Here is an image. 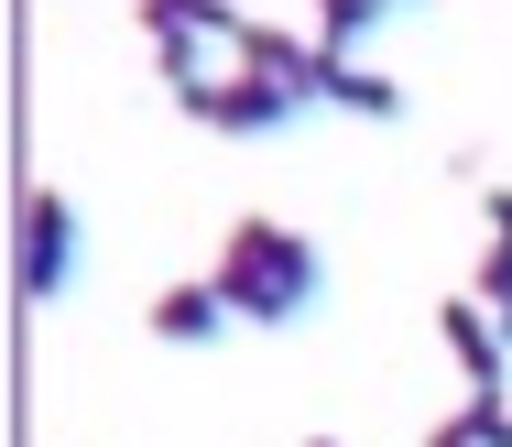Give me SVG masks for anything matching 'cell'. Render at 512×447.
Wrapping results in <instances>:
<instances>
[{"mask_svg": "<svg viewBox=\"0 0 512 447\" xmlns=\"http://www.w3.org/2000/svg\"><path fill=\"white\" fill-rule=\"evenodd\" d=\"M382 33V0H327V22H316V55H349V44H371Z\"/></svg>", "mask_w": 512, "mask_h": 447, "instance_id": "cell-8", "label": "cell"}, {"mask_svg": "<svg viewBox=\"0 0 512 447\" xmlns=\"http://www.w3.org/2000/svg\"><path fill=\"white\" fill-rule=\"evenodd\" d=\"M306 447H338V437H306Z\"/></svg>", "mask_w": 512, "mask_h": 447, "instance_id": "cell-9", "label": "cell"}, {"mask_svg": "<svg viewBox=\"0 0 512 447\" xmlns=\"http://www.w3.org/2000/svg\"><path fill=\"white\" fill-rule=\"evenodd\" d=\"M316 110H349V120H404V88H393L382 66H360V55H327V66H316Z\"/></svg>", "mask_w": 512, "mask_h": 447, "instance_id": "cell-6", "label": "cell"}, {"mask_svg": "<svg viewBox=\"0 0 512 447\" xmlns=\"http://www.w3.org/2000/svg\"><path fill=\"white\" fill-rule=\"evenodd\" d=\"M436 338H447V360L469 371V393H502V360H512V338H502V317H491L480 295H447V306H436Z\"/></svg>", "mask_w": 512, "mask_h": 447, "instance_id": "cell-4", "label": "cell"}, {"mask_svg": "<svg viewBox=\"0 0 512 447\" xmlns=\"http://www.w3.org/2000/svg\"><path fill=\"white\" fill-rule=\"evenodd\" d=\"M142 328L164 338V349H207V338H229L240 328V317H229V306H218V284H153V306H142Z\"/></svg>", "mask_w": 512, "mask_h": 447, "instance_id": "cell-5", "label": "cell"}, {"mask_svg": "<svg viewBox=\"0 0 512 447\" xmlns=\"http://www.w3.org/2000/svg\"><path fill=\"white\" fill-rule=\"evenodd\" d=\"M207 284H218V306H229L240 328H295L316 295H327V251H316L306 229H284V219H262V208H240V219L218 229Z\"/></svg>", "mask_w": 512, "mask_h": 447, "instance_id": "cell-1", "label": "cell"}, {"mask_svg": "<svg viewBox=\"0 0 512 447\" xmlns=\"http://www.w3.org/2000/svg\"><path fill=\"white\" fill-rule=\"evenodd\" d=\"M175 110L197 120V131H240V142H251V131H284L306 99H295L284 77H251V66H229V77H197V88H175Z\"/></svg>", "mask_w": 512, "mask_h": 447, "instance_id": "cell-3", "label": "cell"}, {"mask_svg": "<svg viewBox=\"0 0 512 447\" xmlns=\"http://www.w3.org/2000/svg\"><path fill=\"white\" fill-rule=\"evenodd\" d=\"M480 219H491V240H480V273H469V295H480L491 317H512V186H480Z\"/></svg>", "mask_w": 512, "mask_h": 447, "instance_id": "cell-7", "label": "cell"}, {"mask_svg": "<svg viewBox=\"0 0 512 447\" xmlns=\"http://www.w3.org/2000/svg\"><path fill=\"white\" fill-rule=\"evenodd\" d=\"M502 338H512V317H502Z\"/></svg>", "mask_w": 512, "mask_h": 447, "instance_id": "cell-10", "label": "cell"}, {"mask_svg": "<svg viewBox=\"0 0 512 447\" xmlns=\"http://www.w3.org/2000/svg\"><path fill=\"white\" fill-rule=\"evenodd\" d=\"M11 284H22V306H55V295L77 284V208H66V186H22V251H11Z\"/></svg>", "mask_w": 512, "mask_h": 447, "instance_id": "cell-2", "label": "cell"}]
</instances>
